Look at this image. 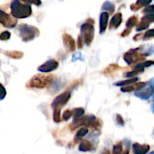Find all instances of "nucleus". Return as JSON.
<instances>
[{
	"mask_svg": "<svg viewBox=\"0 0 154 154\" xmlns=\"http://www.w3.org/2000/svg\"><path fill=\"white\" fill-rule=\"evenodd\" d=\"M71 97V93L69 91L65 92V93H62L60 96H57V97L54 99V100L53 101L52 103V107L54 109L55 108H60L63 106H64L66 103L68 102V101L69 100Z\"/></svg>",
	"mask_w": 154,
	"mask_h": 154,
	"instance_id": "1a4fd4ad",
	"label": "nucleus"
},
{
	"mask_svg": "<svg viewBox=\"0 0 154 154\" xmlns=\"http://www.w3.org/2000/svg\"><path fill=\"white\" fill-rule=\"evenodd\" d=\"M118 68L119 67L117 66V65H115V64L111 65L109 67L107 68V69H106L107 72H114V71H115L117 69H118Z\"/></svg>",
	"mask_w": 154,
	"mask_h": 154,
	"instance_id": "c9c22d12",
	"label": "nucleus"
},
{
	"mask_svg": "<svg viewBox=\"0 0 154 154\" xmlns=\"http://www.w3.org/2000/svg\"><path fill=\"white\" fill-rule=\"evenodd\" d=\"M150 154H154V151H153V152H152V153H150Z\"/></svg>",
	"mask_w": 154,
	"mask_h": 154,
	"instance_id": "37998d69",
	"label": "nucleus"
},
{
	"mask_svg": "<svg viewBox=\"0 0 154 154\" xmlns=\"http://www.w3.org/2000/svg\"><path fill=\"white\" fill-rule=\"evenodd\" d=\"M6 55L8 56L9 57L13 59H20L23 57V54L20 51H9V52H6Z\"/></svg>",
	"mask_w": 154,
	"mask_h": 154,
	"instance_id": "393cba45",
	"label": "nucleus"
},
{
	"mask_svg": "<svg viewBox=\"0 0 154 154\" xmlns=\"http://www.w3.org/2000/svg\"><path fill=\"white\" fill-rule=\"evenodd\" d=\"M152 1L153 0H137L136 2L131 5L130 8L133 11H136L144 6H146V7L148 6L152 2Z\"/></svg>",
	"mask_w": 154,
	"mask_h": 154,
	"instance_id": "a211bd4d",
	"label": "nucleus"
},
{
	"mask_svg": "<svg viewBox=\"0 0 154 154\" xmlns=\"http://www.w3.org/2000/svg\"><path fill=\"white\" fill-rule=\"evenodd\" d=\"M151 23H154V14H146L141 20V22L137 26L136 31H142L149 27Z\"/></svg>",
	"mask_w": 154,
	"mask_h": 154,
	"instance_id": "9b49d317",
	"label": "nucleus"
},
{
	"mask_svg": "<svg viewBox=\"0 0 154 154\" xmlns=\"http://www.w3.org/2000/svg\"><path fill=\"white\" fill-rule=\"evenodd\" d=\"M146 85H147V84H146V83H144V82L135 83V84H132V85L126 86V87H122L121 91L122 92H132V91H134V90L138 91V90H141L142 88H144Z\"/></svg>",
	"mask_w": 154,
	"mask_h": 154,
	"instance_id": "dca6fc26",
	"label": "nucleus"
},
{
	"mask_svg": "<svg viewBox=\"0 0 154 154\" xmlns=\"http://www.w3.org/2000/svg\"><path fill=\"white\" fill-rule=\"evenodd\" d=\"M23 2L26 3V4H28V5H31L33 4L35 5H37L39 6L42 5V1L41 0H22Z\"/></svg>",
	"mask_w": 154,
	"mask_h": 154,
	"instance_id": "7c9ffc66",
	"label": "nucleus"
},
{
	"mask_svg": "<svg viewBox=\"0 0 154 154\" xmlns=\"http://www.w3.org/2000/svg\"><path fill=\"white\" fill-rule=\"evenodd\" d=\"M108 17H109V14L108 12H102L100 15V19H99V33L102 34L105 32L107 29L108 22Z\"/></svg>",
	"mask_w": 154,
	"mask_h": 154,
	"instance_id": "2eb2a0df",
	"label": "nucleus"
},
{
	"mask_svg": "<svg viewBox=\"0 0 154 154\" xmlns=\"http://www.w3.org/2000/svg\"><path fill=\"white\" fill-rule=\"evenodd\" d=\"M154 95V78L150 80L141 90L135 92V96L144 100H147Z\"/></svg>",
	"mask_w": 154,
	"mask_h": 154,
	"instance_id": "0eeeda50",
	"label": "nucleus"
},
{
	"mask_svg": "<svg viewBox=\"0 0 154 154\" xmlns=\"http://www.w3.org/2000/svg\"><path fill=\"white\" fill-rule=\"evenodd\" d=\"M54 115H53V118L55 123H60L61 121V118H60V111L61 109L60 108H55L54 109Z\"/></svg>",
	"mask_w": 154,
	"mask_h": 154,
	"instance_id": "bb28decb",
	"label": "nucleus"
},
{
	"mask_svg": "<svg viewBox=\"0 0 154 154\" xmlns=\"http://www.w3.org/2000/svg\"><path fill=\"white\" fill-rule=\"evenodd\" d=\"M54 81V76L52 75H37L33 77L28 83V87L30 88L42 89L49 87Z\"/></svg>",
	"mask_w": 154,
	"mask_h": 154,
	"instance_id": "f03ea898",
	"label": "nucleus"
},
{
	"mask_svg": "<svg viewBox=\"0 0 154 154\" xmlns=\"http://www.w3.org/2000/svg\"><path fill=\"white\" fill-rule=\"evenodd\" d=\"M0 23L6 28H14L16 26L17 20L16 18L11 17L4 11L0 10Z\"/></svg>",
	"mask_w": 154,
	"mask_h": 154,
	"instance_id": "6e6552de",
	"label": "nucleus"
},
{
	"mask_svg": "<svg viewBox=\"0 0 154 154\" xmlns=\"http://www.w3.org/2000/svg\"><path fill=\"white\" fill-rule=\"evenodd\" d=\"M72 111L70 110H66L64 111L63 114V118L64 120H68L72 117Z\"/></svg>",
	"mask_w": 154,
	"mask_h": 154,
	"instance_id": "2f4dec72",
	"label": "nucleus"
},
{
	"mask_svg": "<svg viewBox=\"0 0 154 154\" xmlns=\"http://www.w3.org/2000/svg\"><path fill=\"white\" fill-rule=\"evenodd\" d=\"M84 38H83L82 35H79L78 38V48H82L83 46H84Z\"/></svg>",
	"mask_w": 154,
	"mask_h": 154,
	"instance_id": "72a5a7b5",
	"label": "nucleus"
},
{
	"mask_svg": "<svg viewBox=\"0 0 154 154\" xmlns=\"http://www.w3.org/2000/svg\"><path fill=\"white\" fill-rule=\"evenodd\" d=\"M72 116H73V118H74V121L81 119L84 114V108H75V109L72 110Z\"/></svg>",
	"mask_w": 154,
	"mask_h": 154,
	"instance_id": "aec40b11",
	"label": "nucleus"
},
{
	"mask_svg": "<svg viewBox=\"0 0 154 154\" xmlns=\"http://www.w3.org/2000/svg\"><path fill=\"white\" fill-rule=\"evenodd\" d=\"M58 62L56 61V60H48V62L45 63L41 66H39V67L38 68V70L41 72L47 73V72H52V71L57 69V68H58Z\"/></svg>",
	"mask_w": 154,
	"mask_h": 154,
	"instance_id": "f8f14e48",
	"label": "nucleus"
},
{
	"mask_svg": "<svg viewBox=\"0 0 154 154\" xmlns=\"http://www.w3.org/2000/svg\"><path fill=\"white\" fill-rule=\"evenodd\" d=\"M137 23H138V17H137L136 16H132L130 17L128 19L126 26V27H127V29H130L131 28H132V27H133L134 26L136 25Z\"/></svg>",
	"mask_w": 154,
	"mask_h": 154,
	"instance_id": "b1692460",
	"label": "nucleus"
},
{
	"mask_svg": "<svg viewBox=\"0 0 154 154\" xmlns=\"http://www.w3.org/2000/svg\"><path fill=\"white\" fill-rule=\"evenodd\" d=\"M113 154H123V145L122 143H117L113 147Z\"/></svg>",
	"mask_w": 154,
	"mask_h": 154,
	"instance_id": "a878e982",
	"label": "nucleus"
},
{
	"mask_svg": "<svg viewBox=\"0 0 154 154\" xmlns=\"http://www.w3.org/2000/svg\"><path fill=\"white\" fill-rule=\"evenodd\" d=\"M102 9L103 11L108 12L109 14H113L114 13V10H115V6L113 4L112 2L109 1H106L105 2H104V4L102 5Z\"/></svg>",
	"mask_w": 154,
	"mask_h": 154,
	"instance_id": "412c9836",
	"label": "nucleus"
},
{
	"mask_svg": "<svg viewBox=\"0 0 154 154\" xmlns=\"http://www.w3.org/2000/svg\"><path fill=\"white\" fill-rule=\"evenodd\" d=\"M130 32H131V30L129 29H125L124 31L121 33V35L123 36V37H124V36H127Z\"/></svg>",
	"mask_w": 154,
	"mask_h": 154,
	"instance_id": "4c0bfd02",
	"label": "nucleus"
},
{
	"mask_svg": "<svg viewBox=\"0 0 154 154\" xmlns=\"http://www.w3.org/2000/svg\"><path fill=\"white\" fill-rule=\"evenodd\" d=\"M71 129H75L78 127L81 126H91V127L94 128H99L102 126V123H101L100 120H98L95 116L90 115V116H85L84 117H81V119L78 120L73 121V123L70 125Z\"/></svg>",
	"mask_w": 154,
	"mask_h": 154,
	"instance_id": "7ed1b4c3",
	"label": "nucleus"
},
{
	"mask_svg": "<svg viewBox=\"0 0 154 154\" xmlns=\"http://www.w3.org/2000/svg\"><path fill=\"white\" fill-rule=\"evenodd\" d=\"M154 38V29H153L147 30L145 33H144V36H143V40H148V39Z\"/></svg>",
	"mask_w": 154,
	"mask_h": 154,
	"instance_id": "cd10ccee",
	"label": "nucleus"
},
{
	"mask_svg": "<svg viewBox=\"0 0 154 154\" xmlns=\"http://www.w3.org/2000/svg\"><path fill=\"white\" fill-rule=\"evenodd\" d=\"M122 20H123V17H122L121 13H117L113 16L111 18V23H110L109 28L110 29H117L121 24Z\"/></svg>",
	"mask_w": 154,
	"mask_h": 154,
	"instance_id": "f3484780",
	"label": "nucleus"
},
{
	"mask_svg": "<svg viewBox=\"0 0 154 154\" xmlns=\"http://www.w3.org/2000/svg\"><path fill=\"white\" fill-rule=\"evenodd\" d=\"M78 59V60H82V56H81V53H77V54L73 55V61H75V60H77Z\"/></svg>",
	"mask_w": 154,
	"mask_h": 154,
	"instance_id": "e433bc0d",
	"label": "nucleus"
},
{
	"mask_svg": "<svg viewBox=\"0 0 154 154\" xmlns=\"http://www.w3.org/2000/svg\"><path fill=\"white\" fill-rule=\"evenodd\" d=\"M101 154H111V153H110V151L108 150H106V149H105V150H104L102 152V153Z\"/></svg>",
	"mask_w": 154,
	"mask_h": 154,
	"instance_id": "ea45409f",
	"label": "nucleus"
},
{
	"mask_svg": "<svg viewBox=\"0 0 154 154\" xmlns=\"http://www.w3.org/2000/svg\"><path fill=\"white\" fill-rule=\"evenodd\" d=\"M153 65H154V61H152V60H149V61H146L144 63H141V64L137 65L135 69H134V70L126 74V76L129 77V78H133L136 75H138V74L144 72V68L149 67V66H151Z\"/></svg>",
	"mask_w": 154,
	"mask_h": 154,
	"instance_id": "9d476101",
	"label": "nucleus"
},
{
	"mask_svg": "<svg viewBox=\"0 0 154 154\" xmlns=\"http://www.w3.org/2000/svg\"><path fill=\"white\" fill-rule=\"evenodd\" d=\"M63 39L64 46L66 47V48L69 52H72V51L76 49V45H75V40L70 35L63 34Z\"/></svg>",
	"mask_w": 154,
	"mask_h": 154,
	"instance_id": "ddd939ff",
	"label": "nucleus"
},
{
	"mask_svg": "<svg viewBox=\"0 0 154 154\" xmlns=\"http://www.w3.org/2000/svg\"><path fill=\"white\" fill-rule=\"evenodd\" d=\"M11 12L12 17L16 19H23L29 17L32 11L30 5L22 4L20 0H13L11 3Z\"/></svg>",
	"mask_w": 154,
	"mask_h": 154,
	"instance_id": "f257e3e1",
	"label": "nucleus"
},
{
	"mask_svg": "<svg viewBox=\"0 0 154 154\" xmlns=\"http://www.w3.org/2000/svg\"><path fill=\"white\" fill-rule=\"evenodd\" d=\"M143 36H144V35H141V34L136 35H135V37H134V40L138 41L140 38H141V37H142V38H143Z\"/></svg>",
	"mask_w": 154,
	"mask_h": 154,
	"instance_id": "58836bf2",
	"label": "nucleus"
},
{
	"mask_svg": "<svg viewBox=\"0 0 154 154\" xmlns=\"http://www.w3.org/2000/svg\"><path fill=\"white\" fill-rule=\"evenodd\" d=\"M6 90L4 87V86L2 84H0V101L3 100L6 96Z\"/></svg>",
	"mask_w": 154,
	"mask_h": 154,
	"instance_id": "473e14b6",
	"label": "nucleus"
},
{
	"mask_svg": "<svg viewBox=\"0 0 154 154\" xmlns=\"http://www.w3.org/2000/svg\"><path fill=\"white\" fill-rule=\"evenodd\" d=\"M20 36L23 42H29L39 35V31L36 27L27 24H21L19 26Z\"/></svg>",
	"mask_w": 154,
	"mask_h": 154,
	"instance_id": "39448f33",
	"label": "nucleus"
},
{
	"mask_svg": "<svg viewBox=\"0 0 154 154\" xmlns=\"http://www.w3.org/2000/svg\"><path fill=\"white\" fill-rule=\"evenodd\" d=\"M149 55L150 54L141 51V48H138L136 49L130 50L127 53H126L123 56V59L127 64L131 65L141 61V60H144L145 57Z\"/></svg>",
	"mask_w": 154,
	"mask_h": 154,
	"instance_id": "20e7f679",
	"label": "nucleus"
},
{
	"mask_svg": "<svg viewBox=\"0 0 154 154\" xmlns=\"http://www.w3.org/2000/svg\"><path fill=\"white\" fill-rule=\"evenodd\" d=\"M129 150H128V149L126 150H125V151L123 153V154H129Z\"/></svg>",
	"mask_w": 154,
	"mask_h": 154,
	"instance_id": "a19ab883",
	"label": "nucleus"
},
{
	"mask_svg": "<svg viewBox=\"0 0 154 154\" xmlns=\"http://www.w3.org/2000/svg\"><path fill=\"white\" fill-rule=\"evenodd\" d=\"M143 13L144 14H154V5H148L143 10Z\"/></svg>",
	"mask_w": 154,
	"mask_h": 154,
	"instance_id": "c85d7f7f",
	"label": "nucleus"
},
{
	"mask_svg": "<svg viewBox=\"0 0 154 154\" xmlns=\"http://www.w3.org/2000/svg\"><path fill=\"white\" fill-rule=\"evenodd\" d=\"M116 120H117V123H118L120 126H124L125 124V122L124 120H123V119L122 118V117L120 115H119V114H117V118H116Z\"/></svg>",
	"mask_w": 154,
	"mask_h": 154,
	"instance_id": "f704fd0d",
	"label": "nucleus"
},
{
	"mask_svg": "<svg viewBox=\"0 0 154 154\" xmlns=\"http://www.w3.org/2000/svg\"><path fill=\"white\" fill-rule=\"evenodd\" d=\"M150 149L148 144H140L138 143L132 144V151L134 154H147Z\"/></svg>",
	"mask_w": 154,
	"mask_h": 154,
	"instance_id": "4468645a",
	"label": "nucleus"
},
{
	"mask_svg": "<svg viewBox=\"0 0 154 154\" xmlns=\"http://www.w3.org/2000/svg\"><path fill=\"white\" fill-rule=\"evenodd\" d=\"M11 38V33L8 31H4L0 34V40L7 41Z\"/></svg>",
	"mask_w": 154,
	"mask_h": 154,
	"instance_id": "c756f323",
	"label": "nucleus"
},
{
	"mask_svg": "<svg viewBox=\"0 0 154 154\" xmlns=\"http://www.w3.org/2000/svg\"><path fill=\"white\" fill-rule=\"evenodd\" d=\"M138 81V78H131L129 79L126 80V81H119V82L116 83L115 86H129L132 85V84H135L137 81Z\"/></svg>",
	"mask_w": 154,
	"mask_h": 154,
	"instance_id": "4be33fe9",
	"label": "nucleus"
},
{
	"mask_svg": "<svg viewBox=\"0 0 154 154\" xmlns=\"http://www.w3.org/2000/svg\"><path fill=\"white\" fill-rule=\"evenodd\" d=\"M87 133H88V129H87V128H84V127L81 128V129H80L78 132H77L76 136H75V142H78V141H79V140L81 139V138H82L84 136H85Z\"/></svg>",
	"mask_w": 154,
	"mask_h": 154,
	"instance_id": "5701e85b",
	"label": "nucleus"
},
{
	"mask_svg": "<svg viewBox=\"0 0 154 154\" xmlns=\"http://www.w3.org/2000/svg\"><path fill=\"white\" fill-rule=\"evenodd\" d=\"M152 111H153V114H154V105H153V106H152Z\"/></svg>",
	"mask_w": 154,
	"mask_h": 154,
	"instance_id": "79ce46f5",
	"label": "nucleus"
},
{
	"mask_svg": "<svg viewBox=\"0 0 154 154\" xmlns=\"http://www.w3.org/2000/svg\"><path fill=\"white\" fill-rule=\"evenodd\" d=\"M81 32L86 45L87 46L91 45L94 38V26L93 23L87 22L83 24L81 27Z\"/></svg>",
	"mask_w": 154,
	"mask_h": 154,
	"instance_id": "423d86ee",
	"label": "nucleus"
},
{
	"mask_svg": "<svg viewBox=\"0 0 154 154\" xmlns=\"http://www.w3.org/2000/svg\"><path fill=\"white\" fill-rule=\"evenodd\" d=\"M80 151L82 152H89V151H93L96 150L94 144L91 143L89 141H84L80 144L79 147H78Z\"/></svg>",
	"mask_w": 154,
	"mask_h": 154,
	"instance_id": "6ab92c4d",
	"label": "nucleus"
}]
</instances>
